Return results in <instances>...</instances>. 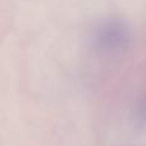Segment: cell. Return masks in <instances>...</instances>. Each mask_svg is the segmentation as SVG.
<instances>
[{"label":"cell","instance_id":"obj_1","mask_svg":"<svg viewBox=\"0 0 146 146\" xmlns=\"http://www.w3.org/2000/svg\"><path fill=\"white\" fill-rule=\"evenodd\" d=\"M132 40L128 23L121 18H106L95 26L91 33L92 45L106 54L124 51Z\"/></svg>","mask_w":146,"mask_h":146}]
</instances>
